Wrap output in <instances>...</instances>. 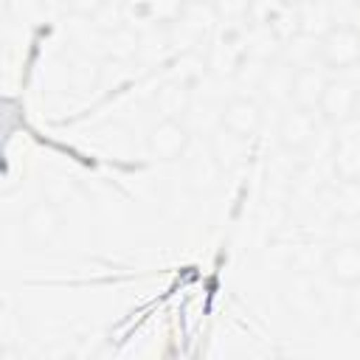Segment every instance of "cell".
Segmentation results:
<instances>
[{
    "label": "cell",
    "instance_id": "cell-1",
    "mask_svg": "<svg viewBox=\"0 0 360 360\" xmlns=\"http://www.w3.org/2000/svg\"><path fill=\"white\" fill-rule=\"evenodd\" d=\"M318 62L332 76H346L352 70H360V28L332 22L318 37Z\"/></svg>",
    "mask_w": 360,
    "mask_h": 360
},
{
    "label": "cell",
    "instance_id": "cell-2",
    "mask_svg": "<svg viewBox=\"0 0 360 360\" xmlns=\"http://www.w3.org/2000/svg\"><path fill=\"white\" fill-rule=\"evenodd\" d=\"M68 228V219L62 214V205L53 202V200H37L25 208V214L20 217V239L39 250V248H51L62 239Z\"/></svg>",
    "mask_w": 360,
    "mask_h": 360
},
{
    "label": "cell",
    "instance_id": "cell-3",
    "mask_svg": "<svg viewBox=\"0 0 360 360\" xmlns=\"http://www.w3.org/2000/svg\"><path fill=\"white\" fill-rule=\"evenodd\" d=\"M323 124L326 121L321 118L318 110H304V107L287 104L284 110H278V118H276V146L284 152L301 155L312 143V138L321 132Z\"/></svg>",
    "mask_w": 360,
    "mask_h": 360
},
{
    "label": "cell",
    "instance_id": "cell-4",
    "mask_svg": "<svg viewBox=\"0 0 360 360\" xmlns=\"http://www.w3.org/2000/svg\"><path fill=\"white\" fill-rule=\"evenodd\" d=\"M194 146V132L183 118H160L146 132V152L158 163H177Z\"/></svg>",
    "mask_w": 360,
    "mask_h": 360
},
{
    "label": "cell",
    "instance_id": "cell-5",
    "mask_svg": "<svg viewBox=\"0 0 360 360\" xmlns=\"http://www.w3.org/2000/svg\"><path fill=\"white\" fill-rule=\"evenodd\" d=\"M219 127H225L228 132L253 141L262 127H264V104L256 96L248 93H231L222 101V115H219Z\"/></svg>",
    "mask_w": 360,
    "mask_h": 360
},
{
    "label": "cell",
    "instance_id": "cell-6",
    "mask_svg": "<svg viewBox=\"0 0 360 360\" xmlns=\"http://www.w3.org/2000/svg\"><path fill=\"white\" fill-rule=\"evenodd\" d=\"M323 273L338 287L360 284V239H338L326 245L323 253Z\"/></svg>",
    "mask_w": 360,
    "mask_h": 360
},
{
    "label": "cell",
    "instance_id": "cell-7",
    "mask_svg": "<svg viewBox=\"0 0 360 360\" xmlns=\"http://www.w3.org/2000/svg\"><path fill=\"white\" fill-rule=\"evenodd\" d=\"M357 101H360V87L346 76H332L326 90H323L318 112L329 127H338V124L354 118Z\"/></svg>",
    "mask_w": 360,
    "mask_h": 360
},
{
    "label": "cell",
    "instance_id": "cell-8",
    "mask_svg": "<svg viewBox=\"0 0 360 360\" xmlns=\"http://www.w3.org/2000/svg\"><path fill=\"white\" fill-rule=\"evenodd\" d=\"M183 160H186V174H183V177H186V188H188L191 194L208 197V194H214V191L219 188L225 172H222V166L214 160L208 143L202 146V152H194V146H191Z\"/></svg>",
    "mask_w": 360,
    "mask_h": 360
},
{
    "label": "cell",
    "instance_id": "cell-9",
    "mask_svg": "<svg viewBox=\"0 0 360 360\" xmlns=\"http://www.w3.org/2000/svg\"><path fill=\"white\" fill-rule=\"evenodd\" d=\"M292 76H295V68L284 59V56H276L267 62L262 79H259V101L262 104H276L278 110H284L290 104V93H292Z\"/></svg>",
    "mask_w": 360,
    "mask_h": 360
},
{
    "label": "cell",
    "instance_id": "cell-10",
    "mask_svg": "<svg viewBox=\"0 0 360 360\" xmlns=\"http://www.w3.org/2000/svg\"><path fill=\"white\" fill-rule=\"evenodd\" d=\"M332 73L323 65H307V68H295L292 76V93H290V104L292 107H304V110H318L323 90L329 84Z\"/></svg>",
    "mask_w": 360,
    "mask_h": 360
},
{
    "label": "cell",
    "instance_id": "cell-11",
    "mask_svg": "<svg viewBox=\"0 0 360 360\" xmlns=\"http://www.w3.org/2000/svg\"><path fill=\"white\" fill-rule=\"evenodd\" d=\"M205 143H208L214 160L222 166L225 174L242 169L245 160H248V152H250V141H248V138H239V135H233V132H228L225 127H217V129L205 138Z\"/></svg>",
    "mask_w": 360,
    "mask_h": 360
},
{
    "label": "cell",
    "instance_id": "cell-12",
    "mask_svg": "<svg viewBox=\"0 0 360 360\" xmlns=\"http://www.w3.org/2000/svg\"><path fill=\"white\" fill-rule=\"evenodd\" d=\"M191 104V87L186 84H166L155 93V107L160 118H183Z\"/></svg>",
    "mask_w": 360,
    "mask_h": 360
},
{
    "label": "cell",
    "instance_id": "cell-13",
    "mask_svg": "<svg viewBox=\"0 0 360 360\" xmlns=\"http://www.w3.org/2000/svg\"><path fill=\"white\" fill-rule=\"evenodd\" d=\"M214 17L217 22H245L250 20L253 0H214Z\"/></svg>",
    "mask_w": 360,
    "mask_h": 360
},
{
    "label": "cell",
    "instance_id": "cell-14",
    "mask_svg": "<svg viewBox=\"0 0 360 360\" xmlns=\"http://www.w3.org/2000/svg\"><path fill=\"white\" fill-rule=\"evenodd\" d=\"M110 0H65V11L76 20H96Z\"/></svg>",
    "mask_w": 360,
    "mask_h": 360
},
{
    "label": "cell",
    "instance_id": "cell-15",
    "mask_svg": "<svg viewBox=\"0 0 360 360\" xmlns=\"http://www.w3.org/2000/svg\"><path fill=\"white\" fill-rule=\"evenodd\" d=\"M42 8H62L65 11V0H37Z\"/></svg>",
    "mask_w": 360,
    "mask_h": 360
},
{
    "label": "cell",
    "instance_id": "cell-16",
    "mask_svg": "<svg viewBox=\"0 0 360 360\" xmlns=\"http://www.w3.org/2000/svg\"><path fill=\"white\" fill-rule=\"evenodd\" d=\"M278 3H284V6H295V3H301V0H278Z\"/></svg>",
    "mask_w": 360,
    "mask_h": 360
},
{
    "label": "cell",
    "instance_id": "cell-17",
    "mask_svg": "<svg viewBox=\"0 0 360 360\" xmlns=\"http://www.w3.org/2000/svg\"><path fill=\"white\" fill-rule=\"evenodd\" d=\"M354 118L360 121V101H357V110H354Z\"/></svg>",
    "mask_w": 360,
    "mask_h": 360
}]
</instances>
